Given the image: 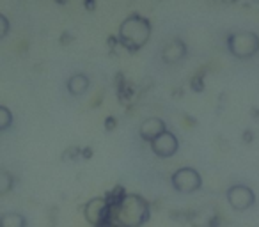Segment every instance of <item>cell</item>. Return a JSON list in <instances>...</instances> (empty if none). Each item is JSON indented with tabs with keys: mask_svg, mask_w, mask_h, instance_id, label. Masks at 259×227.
I'll list each match as a JSON object with an SVG mask.
<instances>
[{
	"mask_svg": "<svg viewBox=\"0 0 259 227\" xmlns=\"http://www.w3.org/2000/svg\"><path fill=\"white\" fill-rule=\"evenodd\" d=\"M149 216V202L139 194H124L114 209V220L121 227H142Z\"/></svg>",
	"mask_w": 259,
	"mask_h": 227,
	"instance_id": "cell-1",
	"label": "cell"
},
{
	"mask_svg": "<svg viewBox=\"0 0 259 227\" xmlns=\"http://www.w3.org/2000/svg\"><path fill=\"white\" fill-rule=\"evenodd\" d=\"M151 22L146 16L139 15V13H132L121 22L117 30L119 43L130 52H137L142 47H146L151 37Z\"/></svg>",
	"mask_w": 259,
	"mask_h": 227,
	"instance_id": "cell-2",
	"label": "cell"
},
{
	"mask_svg": "<svg viewBox=\"0 0 259 227\" xmlns=\"http://www.w3.org/2000/svg\"><path fill=\"white\" fill-rule=\"evenodd\" d=\"M226 43L229 54L236 59H252L259 54V36L254 30H234Z\"/></svg>",
	"mask_w": 259,
	"mask_h": 227,
	"instance_id": "cell-3",
	"label": "cell"
},
{
	"mask_svg": "<svg viewBox=\"0 0 259 227\" xmlns=\"http://www.w3.org/2000/svg\"><path fill=\"white\" fill-rule=\"evenodd\" d=\"M170 185H172L174 190L180 192V194H194V192L201 190L202 176L194 167H181V169L172 172V176H170Z\"/></svg>",
	"mask_w": 259,
	"mask_h": 227,
	"instance_id": "cell-4",
	"label": "cell"
},
{
	"mask_svg": "<svg viewBox=\"0 0 259 227\" xmlns=\"http://www.w3.org/2000/svg\"><path fill=\"white\" fill-rule=\"evenodd\" d=\"M227 202L233 209L236 211H245V209L252 208L255 202V194L250 187L247 185H231L227 188Z\"/></svg>",
	"mask_w": 259,
	"mask_h": 227,
	"instance_id": "cell-5",
	"label": "cell"
},
{
	"mask_svg": "<svg viewBox=\"0 0 259 227\" xmlns=\"http://www.w3.org/2000/svg\"><path fill=\"white\" fill-rule=\"evenodd\" d=\"M151 144V151L155 153L158 158H170V156H174L178 153V149H180V141H178V137L172 133V131H163L160 137H156L153 142H149Z\"/></svg>",
	"mask_w": 259,
	"mask_h": 227,
	"instance_id": "cell-6",
	"label": "cell"
},
{
	"mask_svg": "<svg viewBox=\"0 0 259 227\" xmlns=\"http://www.w3.org/2000/svg\"><path fill=\"white\" fill-rule=\"evenodd\" d=\"M108 215V201L105 197H93L83 208V216L91 225L98 227Z\"/></svg>",
	"mask_w": 259,
	"mask_h": 227,
	"instance_id": "cell-7",
	"label": "cell"
},
{
	"mask_svg": "<svg viewBox=\"0 0 259 227\" xmlns=\"http://www.w3.org/2000/svg\"><path fill=\"white\" fill-rule=\"evenodd\" d=\"M188 54V48H187V43L181 39H172L162 48V61L165 64H176V62L183 61Z\"/></svg>",
	"mask_w": 259,
	"mask_h": 227,
	"instance_id": "cell-8",
	"label": "cell"
},
{
	"mask_svg": "<svg viewBox=\"0 0 259 227\" xmlns=\"http://www.w3.org/2000/svg\"><path fill=\"white\" fill-rule=\"evenodd\" d=\"M163 131H167V124H165V121L160 119V117H149V119H146L144 123L141 124V128H139V135H141V139L146 142H153L156 137H160Z\"/></svg>",
	"mask_w": 259,
	"mask_h": 227,
	"instance_id": "cell-9",
	"label": "cell"
},
{
	"mask_svg": "<svg viewBox=\"0 0 259 227\" xmlns=\"http://www.w3.org/2000/svg\"><path fill=\"white\" fill-rule=\"evenodd\" d=\"M89 85H91V80L87 75L83 73H75L68 78L66 82V87H68V93L73 94V96H82L89 90Z\"/></svg>",
	"mask_w": 259,
	"mask_h": 227,
	"instance_id": "cell-10",
	"label": "cell"
},
{
	"mask_svg": "<svg viewBox=\"0 0 259 227\" xmlns=\"http://www.w3.org/2000/svg\"><path fill=\"white\" fill-rule=\"evenodd\" d=\"M0 227H27V218L22 213H2Z\"/></svg>",
	"mask_w": 259,
	"mask_h": 227,
	"instance_id": "cell-11",
	"label": "cell"
},
{
	"mask_svg": "<svg viewBox=\"0 0 259 227\" xmlns=\"http://www.w3.org/2000/svg\"><path fill=\"white\" fill-rule=\"evenodd\" d=\"M13 121H15L13 112L6 105H0V131L9 130L13 126Z\"/></svg>",
	"mask_w": 259,
	"mask_h": 227,
	"instance_id": "cell-12",
	"label": "cell"
},
{
	"mask_svg": "<svg viewBox=\"0 0 259 227\" xmlns=\"http://www.w3.org/2000/svg\"><path fill=\"white\" fill-rule=\"evenodd\" d=\"M13 185H15V177H13L8 170L0 169V195L8 194L13 188Z\"/></svg>",
	"mask_w": 259,
	"mask_h": 227,
	"instance_id": "cell-13",
	"label": "cell"
},
{
	"mask_svg": "<svg viewBox=\"0 0 259 227\" xmlns=\"http://www.w3.org/2000/svg\"><path fill=\"white\" fill-rule=\"evenodd\" d=\"M9 30H11V23H9V18L6 15H2V13H0V41L8 36Z\"/></svg>",
	"mask_w": 259,
	"mask_h": 227,
	"instance_id": "cell-14",
	"label": "cell"
},
{
	"mask_svg": "<svg viewBox=\"0 0 259 227\" xmlns=\"http://www.w3.org/2000/svg\"><path fill=\"white\" fill-rule=\"evenodd\" d=\"M117 227H121V225H117Z\"/></svg>",
	"mask_w": 259,
	"mask_h": 227,
	"instance_id": "cell-15",
	"label": "cell"
}]
</instances>
